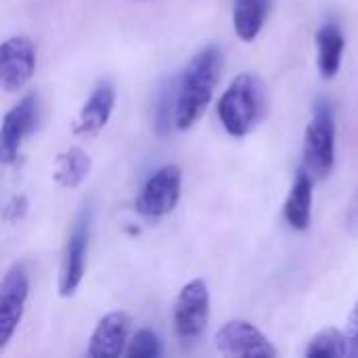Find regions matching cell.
<instances>
[{
  "label": "cell",
  "instance_id": "cell-1",
  "mask_svg": "<svg viewBox=\"0 0 358 358\" xmlns=\"http://www.w3.org/2000/svg\"><path fill=\"white\" fill-rule=\"evenodd\" d=\"M222 50L218 46H206L199 50L178 76L176 88V128H191L208 109L214 88L222 73Z\"/></svg>",
  "mask_w": 358,
  "mask_h": 358
},
{
  "label": "cell",
  "instance_id": "cell-2",
  "mask_svg": "<svg viewBox=\"0 0 358 358\" xmlns=\"http://www.w3.org/2000/svg\"><path fill=\"white\" fill-rule=\"evenodd\" d=\"M271 109L266 82L258 73H239L218 101V117L231 136H248L254 132Z\"/></svg>",
  "mask_w": 358,
  "mask_h": 358
},
{
  "label": "cell",
  "instance_id": "cell-3",
  "mask_svg": "<svg viewBox=\"0 0 358 358\" xmlns=\"http://www.w3.org/2000/svg\"><path fill=\"white\" fill-rule=\"evenodd\" d=\"M336 162V124L327 103L317 105L304 134V170L323 180L331 174Z\"/></svg>",
  "mask_w": 358,
  "mask_h": 358
},
{
  "label": "cell",
  "instance_id": "cell-4",
  "mask_svg": "<svg viewBox=\"0 0 358 358\" xmlns=\"http://www.w3.org/2000/svg\"><path fill=\"white\" fill-rule=\"evenodd\" d=\"M210 321V292L203 279L189 281L174 304V334L182 344L197 342Z\"/></svg>",
  "mask_w": 358,
  "mask_h": 358
},
{
  "label": "cell",
  "instance_id": "cell-5",
  "mask_svg": "<svg viewBox=\"0 0 358 358\" xmlns=\"http://www.w3.org/2000/svg\"><path fill=\"white\" fill-rule=\"evenodd\" d=\"M90 231H92V210L86 206L78 214L73 229L69 233L65 254H63V264L59 273V296L61 298H71L86 273V256H88V245H90Z\"/></svg>",
  "mask_w": 358,
  "mask_h": 358
},
{
  "label": "cell",
  "instance_id": "cell-6",
  "mask_svg": "<svg viewBox=\"0 0 358 358\" xmlns=\"http://www.w3.org/2000/svg\"><path fill=\"white\" fill-rule=\"evenodd\" d=\"M182 174L178 166H164L155 170L141 189L136 199V212L145 218L168 216L180 199Z\"/></svg>",
  "mask_w": 358,
  "mask_h": 358
},
{
  "label": "cell",
  "instance_id": "cell-7",
  "mask_svg": "<svg viewBox=\"0 0 358 358\" xmlns=\"http://www.w3.org/2000/svg\"><path fill=\"white\" fill-rule=\"evenodd\" d=\"M216 350L224 357H245V358H275L279 352L268 342V338L243 319L227 321L216 338Z\"/></svg>",
  "mask_w": 358,
  "mask_h": 358
},
{
  "label": "cell",
  "instance_id": "cell-8",
  "mask_svg": "<svg viewBox=\"0 0 358 358\" xmlns=\"http://www.w3.org/2000/svg\"><path fill=\"white\" fill-rule=\"evenodd\" d=\"M29 277L21 264H13L0 285V350L6 348L25 313Z\"/></svg>",
  "mask_w": 358,
  "mask_h": 358
},
{
  "label": "cell",
  "instance_id": "cell-9",
  "mask_svg": "<svg viewBox=\"0 0 358 358\" xmlns=\"http://www.w3.org/2000/svg\"><path fill=\"white\" fill-rule=\"evenodd\" d=\"M38 122V94L27 92L10 111H6L0 128V159L4 166L15 164L25 136Z\"/></svg>",
  "mask_w": 358,
  "mask_h": 358
},
{
  "label": "cell",
  "instance_id": "cell-10",
  "mask_svg": "<svg viewBox=\"0 0 358 358\" xmlns=\"http://www.w3.org/2000/svg\"><path fill=\"white\" fill-rule=\"evenodd\" d=\"M36 71V46L27 36H13L0 48V84L4 92L25 88Z\"/></svg>",
  "mask_w": 358,
  "mask_h": 358
},
{
  "label": "cell",
  "instance_id": "cell-11",
  "mask_svg": "<svg viewBox=\"0 0 358 358\" xmlns=\"http://www.w3.org/2000/svg\"><path fill=\"white\" fill-rule=\"evenodd\" d=\"M130 317L124 310H113L105 315L88 342V357L92 358H115L120 357L126 346H128V336H130Z\"/></svg>",
  "mask_w": 358,
  "mask_h": 358
},
{
  "label": "cell",
  "instance_id": "cell-12",
  "mask_svg": "<svg viewBox=\"0 0 358 358\" xmlns=\"http://www.w3.org/2000/svg\"><path fill=\"white\" fill-rule=\"evenodd\" d=\"M113 105H115V92L111 88V84L109 82L99 84L90 92L88 101L82 105V109L73 122V134L84 136V138L99 134L107 126V122L113 113Z\"/></svg>",
  "mask_w": 358,
  "mask_h": 358
},
{
  "label": "cell",
  "instance_id": "cell-13",
  "mask_svg": "<svg viewBox=\"0 0 358 358\" xmlns=\"http://www.w3.org/2000/svg\"><path fill=\"white\" fill-rule=\"evenodd\" d=\"M313 187L315 178L302 168L292 185V191L283 206V216L294 231H306L313 218Z\"/></svg>",
  "mask_w": 358,
  "mask_h": 358
},
{
  "label": "cell",
  "instance_id": "cell-14",
  "mask_svg": "<svg viewBox=\"0 0 358 358\" xmlns=\"http://www.w3.org/2000/svg\"><path fill=\"white\" fill-rule=\"evenodd\" d=\"M344 52V36L336 23H325L317 31V65L325 80L338 76Z\"/></svg>",
  "mask_w": 358,
  "mask_h": 358
},
{
  "label": "cell",
  "instance_id": "cell-15",
  "mask_svg": "<svg viewBox=\"0 0 358 358\" xmlns=\"http://www.w3.org/2000/svg\"><path fill=\"white\" fill-rule=\"evenodd\" d=\"M92 159L80 147H71L59 153L52 162V178L65 189H78L90 174Z\"/></svg>",
  "mask_w": 358,
  "mask_h": 358
},
{
  "label": "cell",
  "instance_id": "cell-16",
  "mask_svg": "<svg viewBox=\"0 0 358 358\" xmlns=\"http://www.w3.org/2000/svg\"><path fill=\"white\" fill-rule=\"evenodd\" d=\"M271 0H235L233 2V27L239 40L254 42L264 27Z\"/></svg>",
  "mask_w": 358,
  "mask_h": 358
},
{
  "label": "cell",
  "instance_id": "cell-17",
  "mask_svg": "<svg viewBox=\"0 0 358 358\" xmlns=\"http://www.w3.org/2000/svg\"><path fill=\"white\" fill-rule=\"evenodd\" d=\"M308 358H319V357H329V358H342V357H350V348H348V338L346 334H342L340 329H323L319 331L306 352H304Z\"/></svg>",
  "mask_w": 358,
  "mask_h": 358
},
{
  "label": "cell",
  "instance_id": "cell-18",
  "mask_svg": "<svg viewBox=\"0 0 358 358\" xmlns=\"http://www.w3.org/2000/svg\"><path fill=\"white\" fill-rule=\"evenodd\" d=\"M176 88L178 78H172L159 90L155 107V132L159 136H168L172 128H176Z\"/></svg>",
  "mask_w": 358,
  "mask_h": 358
},
{
  "label": "cell",
  "instance_id": "cell-19",
  "mask_svg": "<svg viewBox=\"0 0 358 358\" xmlns=\"http://www.w3.org/2000/svg\"><path fill=\"white\" fill-rule=\"evenodd\" d=\"M162 355V344L155 331L138 329L128 342V357L132 358H155Z\"/></svg>",
  "mask_w": 358,
  "mask_h": 358
},
{
  "label": "cell",
  "instance_id": "cell-20",
  "mask_svg": "<svg viewBox=\"0 0 358 358\" xmlns=\"http://www.w3.org/2000/svg\"><path fill=\"white\" fill-rule=\"evenodd\" d=\"M27 208H29L27 197H25V195H15V197L6 203V208H4V218H6L8 222H19V220L27 214Z\"/></svg>",
  "mask_w": 358,
  "mask_h": 358
},
{
  "label": "cell",
  "instance_id": "cell-21",
  "mask_svg": "<svg viewBox=\"0 0 358 358\" xmlns=\"http://www.w3.org/2000/svg\"><path fill=\"white\" fill-rule=\"evenodd\" d=\"M346 338H348V348H350V357L358 358V300L350 313L348 319V329H346Z\"/></svg>",
  "mask_w": 358,
  "mask_h": 358
},
{
  "label": "cell",
  "instance_id": "cell-22",
  "mask_svg": "<svg viewBox=\"0 0 358 358\" xmlns=\"http://www.w3.org/2000/svg\"><path fill=\"white\" fill-rule=\"evenodd\" d=\"M346 227L350 233L358 235V191L357 195L352 197L350 206H348V212H346Z\"/></svg>",
  "mask_w": 358,
  "mask_h": 358
},
{
  "label": "cell",
  "instance_id": "cell-23",
  "mask_svg": "<svg viewBox=\"0 0 358 358\" xmlns=\"http://www.w3.org/2000/svg\"><path fill=\"white\" fill-rule=\"evenodd\" d=\"M138 2H145V0H138Z\"/></svg>",
  "mask_w": 358,
  "mask_h": 358
}]
</instances>
